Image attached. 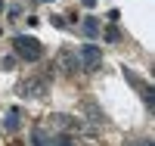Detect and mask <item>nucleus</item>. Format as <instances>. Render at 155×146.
I'll return each mask as SVG.
<instances>
[{"mask_svg":"<svg viewBox=\"0 0 155 146\" xmlns=\"http://www.w3.org/2000/svg\"><path fill=\"white\" fill-rule=\"evenodd\" d=\"M84 6H87V9H93V6H96V0H84Z\"/></svg>","mask_w":155,"mask_h":146,"instance_id":"4468645a","label":"nucleus"},{"mask_svg":"<svg viewBox=\"0 0 155 146\" xmlns=\"http://www.w3.org/2000/svg\"><path fill=\"white\" fill-rule=\"evenodd\" d=\"M0 12H3V0H0Z\"/></svg>","mask_w":155,"mask_h":146,"instance_id":"2eb2a0df","label":"nucleus"},{"mask_svg":"<svg viewBox=\"0 0 155 146\" xmlns=\"http://www.w3.org/2000/svg\"><path fill=\"white\" fill-rule=\"evenodd\" d=\"M3 127H6V131H16V127H19V109H9V112H6Z\"/></svg>","mask_w":155,"mask_h":146,"instance_id":"6e6552de","label":"nucleus"},{"mask_svg":"<svg viewBox=\"0 0 155 146\" xmlns=\"http://www.w3.org/2000/svg\"><path fill=\"white\" fill-rule=\"evenodd\" d=\"M47 90H50V84L44 81V78H25V81L19 84V93L28 97V100H44Z\"/></svg>","mask_w":155,"mask_h":146,"instance_id":"f03ea898","label":"nucleus"},{"mask_svg":"<svg viewBox=\"0 0 155 146\" xmlns=\"http://www.w3.org/2000/svg\"><path fill=\"white\" fill-rule=\"evenodd\" d=\"M50 121H53L59 131H84V124H81V121H74L71 115H53Z\"/></svg>","mask_w":155,"mask_h":146,"instance_id":"39448f33","label":"nucleus"},{"mask_svg":"<svg viewBox=\"0 0 155 146\" xmlns=\"http://www.w3.org/2000/svg\"><path fill=\"white\" fill-rule=\"evenodd\" d=\"M53 146H74V143H71V137H56Z\"/></svg>","mask_w":155,"mask_h":146,"instance_id":"f8f14e48","label":"nucleus"},{"mask_svg":"<svg viewBox=\"0 0 155 146\" xmlns=\"http://www.w3.org/2000/svg\"><path fill=\"white\" fill-rule=\"evenodd\" d=\"M84 109L90 112V121H93V124H99V121H102V112H99V109H96V106L90 103V100H84Z\"/></svg>","mask_w":155,"mask_h":146,"instance_id":"1a4fd4ad","label":"nucleus"},{"mask_svg":"<svg viewBox=\"0 0 155 146\" xmlns=\"http://www.w3.org/2000/svg\"><path fill=\"white\" fill-rule=\"evenodd\" d=\"M31 146H53V140H50L41 127H34V131H31Z\"/></svg>","mask_w":155,"mask_h":146,"instance_id":"0eeeda50","label":"nucleus"},{"mask_svg":"<svg viewBox=\"0 0 155 146\" xmlns=\"http://www.w3.org/2000/svg\"><path fill=\"white\" fill-rule=\"evenodd\" d=\"M44 3H50V0H44Z\"/></svg>","mask_w":155,"mask_h":146,"instance_id":"dca6fc26","label":"nucleus"},{"mask_svg":"<svg viewBox=\"0 0 155 146\" xmlns=\"http://www.w3.org/2000/svg\"><path fill=\"white\" fill-rule=\"evenodd\" d=\"M106 41H112V44H115V41H121V31L115 28V25H109V28H106Z\"/></svg>","mask_w":155,"mask_h":146,"instance_id":"9b49d317","label":"nucleus"},{"mask_svg":"<svg viewBox=\"0 0 155 146\" xmlns=\"http://www.w3.org/2000/svg\"><path fill=\"white\" fill-rule=\"evenodd\" d=\"M12 47H16V56L25 59V62H37V59L44 56V44L37 41V37H25V34H19L16 41H12Z\"/></svg>","mask_w":155,"mask_h":146,"instance_id":"f257e3e1","label":"nucleus"},{"mask_svg":"<svg viewBox=\"0 0 155 146\" xmlns=\"http://www.w3.org/2000/svg\"><path fill=\"white\" fill-rule=\"evenodd\" d=\"M56 69L65 72V75H74V72H81V59H78L71 50H59V56H56Z\"/></svg>","mask_w":155,"mask_h":146,"instance_id":"20e7f679","label":"nucleus"},{"mask_svg":"<svg viewBox=\"0 0 155 146\" xmlns=\"http://www.w3.org/2000/svg\"><path fill=\"white\" fill-rule=\"evenodd\" d=\"M78 59H81V69H84V72H96V69H99V62H102V50L93 47V44H84Z\"/></svg>","mask_w":155,"mask_h":146,"instance_id":"7ed1b4c3","label":"nucleus"},{"mask_svg":"<svg viewBox=\"0 0 155 146\" xmlns=\"http://www.w3.org/2000/svg\"><path fill=\"white\" fill-rule=\"evenodd\" d=\"M81 28H84V34H87V37H96V34H99V19H93V16H87Z\"/></svg>","mask_w":155,"mask_h":146,"instance_id":"423d86ee","label":"nucleus"},{"mask_svg":"<svg viewBox=\"0 0 155 146\" xmlns=\"http://www.w3.org/2000/svg\"><path fill=\"white\" fill-rule=\"evenodd\" d=\"M140 93H143V100H146V106H155V90H152L149 84H140Z\"/></svg>","mask_w":155,"mask_h":146,"instance_id":"9d476101","label":"nucleus"},{"mask_svg":"<svg viewBox=\"0 0 155 146\" xmlns=\"http://www.w3.org/2000/svg\"><path fill=\"white\" fill-rule=\"evenodd\" d=\"M134 146H155L152 140H140V143H134Z\"/></svg>","mask_w":155,"mask_h":146,"instance_id":"ddd939ff","label":"nucleus"}]
</instances>
